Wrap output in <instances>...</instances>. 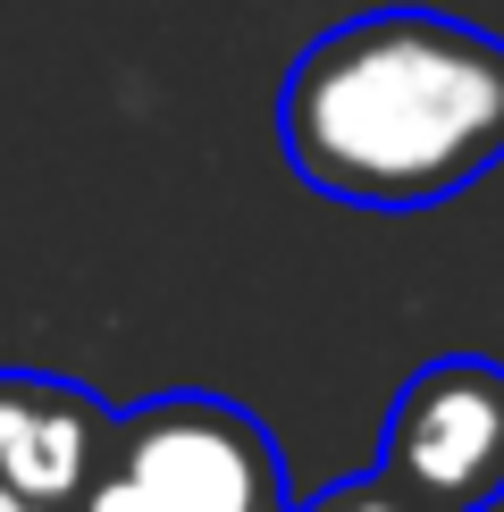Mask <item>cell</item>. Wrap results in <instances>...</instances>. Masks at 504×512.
I'll use <instances>...</instances> for the list:
<instances>
[{"mask_svg":"<svg viewBox=\"0 0 504 512\" xmlns=\"http://www.w3.org/2000/svg\"><path fill=\"white\" fill-rule=\"evenodd\" d=\"M0 512H51V504H26V496H9V487H0Z\"/></svg>","mask_w":504,"mask_h":512,"instance_id":"cell-7","label":"cell"},{"mask_svg":"<svg viewBox=\"0 0 504 512\" xmlns=\"http://www.w3.org/2000/svg\"><path fill=\"white\" fill-rule=\"evenodd\" d=\"M294 512H437V504H420L404 479H387V471H362V479H336L320 487L311 504H294Z\"/></svg>","mask_w":504,"mask_h":512,"instance_id":"cell-5","label":"cell"},{"mask_svg":"<svg viewBox=\"0 0 504 512\" xmlns=\"http://www.w3.org/2000/svg\"><path fill=\"white\" fill-rule=\"evenodd\" d=\"M378 471L437 512H488L504 496V361L446 353L412 370L378 429Z\"/></svg>","mask_w":504,"mask_h":512,"instance_id":"cell-3","label":"cell"},{"mask_svg":"<svg viewBox=\"0 0 504 512\" xmlns=\"http://www.w3.org/2000/svg\"><path fill=\"white\" fill-rule=\"evenodd\" d=\"M118 471L152 512H294L269 429L227 395H152L118 412Z\"/></svg>","mask_w":504,"mask_h":512,"instance_id":"cell-2","label":"cell"},{"mask_svg":"<svg viewBox=\"0 0 504 512\" xmlns=\"http://www.w3.org/2000/svg\"><path fill=\"white\" fill-rule=\"evenodd\" d=\"M76 512H152V496H143V487H135V479H126L118 462H110V479H101V487H93V496H84Z\"/></svg>","mask_w":504,"mask_h":512,"instance_id":"cell-6","label":"cell"},{"mask_svg":"<svg viewBox=\"0 0 504 512\" xmlns=\"http://www.w3.org/2000/svg\"><path fill=\"white\" fill-rule=\"evenodd\" d=\"M118 462V412L76 378L0 370V487L26 504L76 512Z\"/></svg>","mask_w":504,"mask_h":512,"instance_id":"cell-4","label":"cell"},{"mask_svg":"<svg viewBox=\"0 0 504 512\" xmlns=\"http://www.w3.org/2000/svg\"><path fill=\"white\" fill-rule=\"evenodd\" d=\"M278 143L328 202H454L504 160V42L437 9L345 17L286 68Z\"/></svg>","mask_w":504,"mask_h":512,"instance_id":"cell-1","label":"cell"}]
</instances>
